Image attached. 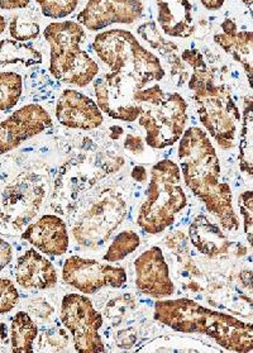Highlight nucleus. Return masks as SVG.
I'll use <instances>...</instances> for the list:
<instances>
[{"label": "nucleus", "mask_w": 253, "mask_h": 353, "mask_svg": "<svg viewBox=\"0 0 253 353\" xmlns=\"http://www.w3.org/2000/svg\"><path fill=\"white\" fill-rule=\"evenodd\" d=\"M179 143L180 169L185 184L216 216L224 230L234 232L239 223L230 185L221 179V165L207 132L198 127L184 131Z\"/></svg>", "instance_id": "1"}, {"label": "nucleus", "mask_w": 253, "mask_h": 353, "mask_svg": "<svg viewBox=\"0 0 253 353\" xmlns=\"http://www.w3.org/2000/svg\"><path fill=\"white\" fill-rule=\"evenodd\" d=\"M154 319L176 332L209 336L230 351L252 352L251 324L201 307L194 300L160 299L154 305Z\"/></svg>", "instance_id": "2"}, {"label": "nucleus", "mask_w": 253, "mask_h": 353, "mask_svg": "<svg viewBox=\"0 0 253 353\" xmlns=\"http://www.w3.org/2000/svg\"><path fill=\"white\" fill-rule=\"evenodd\" d=\"M181 59L192 66L189 89L194 94L200 122L222 150L233 148L241 114L230 89L227 85L215 83L214 72L208 68L204 56L198 50H185Z\"/></svg>", "instance_id": "3"}, {"label": "nucleus", "mask_w": 253, "mask_h": 353, "mask_svg": "<svg viewBox=\"0 0 253 353\" xmlns=\"http://www.w3.org/2000/svg\"><path fill=\"white\" fill-rule=\"evenodd\" d=\"M43 36L51 47L50 72L63 84L84 88L99 74L98 63L80 48L85 32L74 21L50 23Z\"/></svg>", "instance_id": "4"}, {"label": "nucleus", "mask_w": 253, "mask_h": 353, "mask_svg": "<svg viewBox=\"0 0 253 353\" xmlns=\"http://www.w3.org/2000/svg\"><path fill=\"white\" fill-rule=\"evenodd\" d=\"M92 48L110 71L133 77L142 89L165 77L157 56L147 51L130 31L101 32L94 39Z\"/></svg>", "instance_id": "5"}, {"label": "nucleus", "mask_w": 253, "mask_h": 353, "mask_svg": "<svg viewBox=\"0 0 253 353\" xmlns=\"http://www.w3.org/2000/svg\"><path fill=\"white\" fill-rule=\"evenodd\" d=\"M181 171L171 160L157 162L151 171L146 200L139 209L137 223L150 234H157L175 222L176 215L188 205L180 185Z\"/></svg>", "instance_id": "6"}, {"label": "nucleus", "mask_w": 253, "mask_h": 353, "mask_svg": "<svg viewBox=\"0 0 253 353\" xmlns=\"http://www.w3.org/2000/svg\"><path fill=\"white\" fill-rule=\"evenodd\" d=\"M188 119V103L179 92H170L159 103L145 105L139 123L146 130L147 145L161 150L176 143L184 133Z\"/></svg>", "instance_id": "7"}, {"label": "nucleus", "mask_w": 253, "mask_h": 353, "mask_svg": "<svg viewBox=\"0 0 253 353\" xmlns=\"http://www.w3.org/2000/svg\"><path fill=\"white\" fill-rule=\"evenodd\" d=\"M61 321L74 338L75 350L81 353L104 352L99 336L103 319L92 301L81 294H68L61 303Z\"/></svg>", "instance_id": "8"}, {"label": "nucleus", "mask_w": 253, "mask_h": 353, "mask_svg": "<svg viewBox=\"0 0 253 353\" xmlns=\"http://www.w3.org/2000/svg\"><path fill=\"white\" fill-rule=\"evenodd\" d=\"M94 89L101 112L124 122L139 119L143 107L134 100L133 94L142 88L133 77L112 71L97 79Z\"/></svg>", "instance_id": "9"}, {"label": "nucleus", "mask_w": 253, "mask_h": 353, "mask_svg": "<svg viewBox=\"0 0 253 353\" xmlns=\"http://www.w3.org/2000/svg\"><path fill=\"white\" fill-rule=\"evenodd\" d=\"M62 280L83 294H95L107 286L122 288L127 283V274L119 266L71 256L63 265Z\"/></svg>", "instance_id": "10"}, {"label": "nucleus", "mask_w": 253, "mask_h": 353, "mask_svg": "<svg viewBox=\"0 0 253 353\" xmlns=\"http://www.w3.org/2000/svg\"><path fill=\"white\" fill-rule=\"evenodd\" d=\"M52 118L39 104H28L16 110L0 123V154L16 150L27 139L46 131Z\"/></svg>", "instance_id": "11"}, {"label": "nucleus", "mask_w": 253, "mask_h": 353, "mask_svg": "<svg viewBox=\"0 0 253 353\" xmlns=\"http://www.w3.org/2000/svg\"><path fill=\"white\" fill-rule=\"evenodd\" d=\"M143 14L141 0H89L77 23L89 31H101L112 24H132Z\"/></svg>", "instance_id": "12"}, {"label": "nucleus", "mask_w": 253, "mask_h": 353, "mask_svg": "<svg viewBox=\"0 0 253 353\" xmlns=\"http://www.w3.org/2000/svg\"><path fill=\"white\" fill-rule=\"evenodd\" d=\"M136 286L139 292L160 300L174 295L175 286L160 247H151L134 261Z\"/></svg>", "instance_id": "13"}, {"label": "nucleus", "mask_w": 253, "mask_h": 353, "mask_svg": "<svg viewBox=\"0 0 253 353\" xmlns=\"http://www.w3.org/2000/svg\"><path fill=\"white\" fill-rule=\"evenodd\" d=\"M57 121L69 128L92 131L103 123V114L98 104L83 92L66 89L56 104Z\"/></svg>", "instance_id": "14"}, {"label": "nucleus", "mask_w": 253, "mask_h": 353, "mask_svg": "<svg viewBox=\"0 0 253 353\" xmlns=\"http://www.w3.org/2000/svg\"><path fill=\"white\" fill-rule=\"evenodd\" d=\"M22 239L30 242L42 254L62 256L69 248V234L66 224L56 215L41 216L37 222L24 230Z\"/></svg>", "instance_id": "15"}, {"label": "nucleus", "mask_w": 253, "mask_h": 353, "mask_svg": "<svg viewBox=\"0 0 253 353\" xmlns=\"http://www.w3.org/2000/svg\"><path fill=\"white\" fill-rule=\"evenodd\" d=\"M16 280L24 289L46 290L57 284V274L51 262L36 250L22 254L16 266Z\"/></svg>", "instance_id": "16"}, {"label": "nucleus", "mask_w": 253, "mask_h": 353, "mask_svg": "<svg viewBox=\"0 0 253 353\" xmlns=\"http://www.w3.org/2000/svg\"><path fill=\"white\" fill-rule=\"evenodd\" d=\"M157 22L170 37L188 39L195 31L190 0H156Z\"/></svg>", "instance_id": "17"}, {"label": "nucleus", "mask_w": 253, "mask_h": 353, "mask_svg": "<svg viewBox=\"0 0 253 353\" xmlns=\"http://www.w3.org/2000/svg\"><path fill=\"white\" fill-rule=\"evenodd\" d=\"M222 33H216L214 42L242 65L250 85H252V31H238L233 19H225L222 24Z\"/></svg>", "instance_id": "18"}, {"label": "nucleus", "mask_w": 253, "mask_h": 353, "mask_svg": "<svg viewBox=\"0 0 253 353\" xmlns=\"http://www.w3.org/2000/svg\"><path fill=\"white\" fill-rule=\"evenodd\" d=\"M137 33L142 39L148 42L152 48L157 50L160 54L169 61L170 66L172 69V74L180 79L186 77L184 61H181L179 56V47L174 43L166 41L161 36V33L157 30V24L154 21H150L146 23L141 24L137 30Z\"/></svg>", "instance_id": "19"}, {"label": "nucleus", "mask_w": 253, "mask_h": 353, "mask_svg": "<svg viewBox=\"0 0 253 353\" xmlns=\"http://www.w3.org/2000/svg\"><path fill=\"white\" fill-rule=\"evenodd\" d=\"M43 56L34 47L16 39H6L0 41V68L22 63L24 66H34L42 63Z\"/></svg>", "instance_id": "20"}, {"label": "nucleus", "mask_w": 253, "mask_h": 353, "mask_svg": "<svg viewBox=\"0 0 253 353\" xmlns=\"http://www.w3.org/2000/svg\"><path fill=\"white\" fill-rule=\"evenodd\" d=\"M37 327L30 315L24 312L17 313L10 325L12 352H33V342L37 337Z\"/></svg>", "instance_id": "21"}, {"label": "nucleus", "mask_w": 253, "mask_h": 353, "mask_svg": "<svg viewBox=\"0 0 253 353\" xmlns=\"http://www.w3.org/2000/svg\"><path fill=\"white\" fill-rule=\"evenodd\" d=\"M23 90V79L13 71L0 72V112L16 107Z\"/></svg>", "instance_id": "22"}, {"label": "nucleus", "mask_w": 253, "mask_h": 353, "mask_svg": "<svg viewBox=\"0 0 253 353\" xmlns=\"http://www.w3.org/2000/svg\"><path fill=\"white\" fill-rule=\"evenodd\" d=\"M241 169L251 175L252 172V97L245 99L243 125L241 131Z\"/></svg>", "instance_id": "23"}, {"label": "nucleus", "mask_w": 253, "mask_h": 353, "mask_svg": "<svg viewBox=\"0 0 253 353\" xmlns=\"http://www.w3.org/2000/svg\"><path fill=\"white\" fill-rule=\"evenodd\" d=\"M139 243L141 239L136 232L124 230L115 237L113 243L108 248L104 260L107 262L122 261L139 248Z\"/></svg>", "instance_id": "24"}, {"label": "nucleus", "mask_w": 253, "mask_h": 353, "mask_svg": "<svg viewBox=\"0 0 253 353\" xmlns=\"http://www.w3.org/2000/svg\"><path fill=\"white\" fill-rule=\"evenodd\" d=\"M42 14L51 19H62L77 10L80 0H36Z\"/></svg>", "instance_id": "25"}, {"label": "nucleus", "mask_w": 253, "mask_h": 353, "mask_svg": "<svg viewBox=\"0 0 253 353\" xmlns=\"http://www.w3.org/2000/svg\"><path fill=\"white\" fill-rule=\"evenodd\" d=\"M39 24L24 17L17 16L9 24V33L12 39L21 42L36 39L39 36Z\"/></svg>", "instance_id": "26"}, {"label": "nucleus", "mask_w": 253, "mask_h": 353, "mask_svg": "<svg viewBox=\"0 0 253 353\" xmlns=\"http://www.w3.org/2000/svg\"><path fill=\"white\" fill-rule=\"evenodd\" d=\"M19 294L8 279H0V314H7L18 305Z\"/></svg>", "instance_id": "27"}, {"label": "nucleus", "mask_w": 253, "mask_h": 353, "mask_svg": "<svg viewBox=\"0 0 253 353\" xmlns=\"http://www.w3.org/2000/svg\"><path fill=\"white\" fill-rule=\"evenodd\" d=\"M252 192H245L239 196V209L245 218V230L250 246H252Z\"/></svg>", "instance_id": "28"}, {"label": "nucleus", "mask_w": 253, "mask_h": 353, "mask_svg": "<svg viewBox=\"0 0 253 353\" xmlns=\"http://www.w3.org/2000/svg\"><path fill=\"white\" fill-rule=\"evenodd\" d=\"M13 259V251L12 247L6 239H0V271L6 269Z\"/></svg>", "instance_id": "29"}, {"label": "nucleus", "mask_w": 253, "mask_h": 353, "mask_svg": "<svg viewBox=\"0 0 253 353\" xmlns=\"http://www.w3.org/2000/svg\"><path fill=\"white\" fill-rule=\"evenodd\" d=\"M124 147H125L127 150H130L132 154H141V152H143V150H145V145H143L141 137H139V136H133V134H128V136H127Z\"/></svg>", "instance_id": "30"}, {"label": "nucleus", "mask_w": 253, "mask_h": 353, "mask_svg": "<svg viewBox=\"0 0 253 353\" xmlns=\"http://www.w3.org/2000/svg\"><path fill=\"white\" fill-rule=\"evenodd\" d=\"M31 0H0V9L3 10H16L27 8Z\"/></svg>", "instance_id": "31"}, {"label": "nucleus", "mask_w": 253, "mask_h": 353, "mask_svg": "<svg viewBox=\"0 0 253 353\" xmlns=\"http://www.w3.org/2000/svg\"><path fill=\"white\" fill-rule=\"evenodd\" d=\"M225 0H201V4L208 10H219L224 6Z\"/></svg>", "instance_id": "32"}, {"label": "nucleus", "mask_w": 253, "mask_h": 353, "mask_svg": "<svg viewBox=\"0 0 253 353\" xmlns=\"http://www.w3.org/2000/svg\"><path fill=\"white\" fill-rule=\"evenodd\" d=\"M133 177L139 181V183H143V181H146V170L143 169L142 166H137V168H134L133 170Z\"/></svg>", "instance_id": "33"}, {"label": "nucleus", "mask_w": 253, "mask_h": 353, "mask_svg": "<svg viewBox=\"0 0 253 353\" xmlns=\"http://www.w3.org/2000/svg\"><path fill=\"white\" fill-rule=\"evenodd\" d=\"M6 28H7V21L4 17L0 16V34L6 31Z\"/></svg>", "instance_id": "34"}, {"label": "nucleus", "mask_w": 253, "mask_h": 353, "mask_svg": "<svg viewBox=\"0 0 253 353\" xmlns=\"http://www.w3.org/2000/svg\"><path fill=\"white\" fill-rule=\"evenodd\" d=\"M242 1L245 3V6H248V7H250V9L252 10L253 0H242Z\"/></svg>", "instance_id": "35"}]
</instances>
